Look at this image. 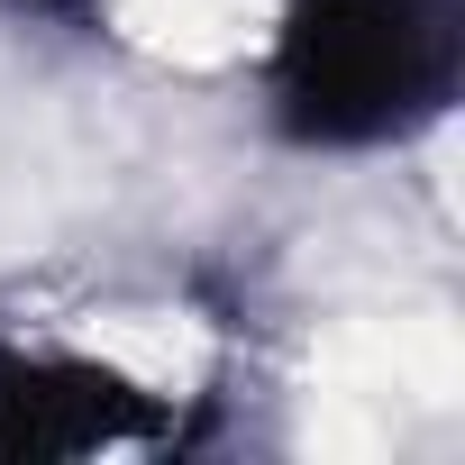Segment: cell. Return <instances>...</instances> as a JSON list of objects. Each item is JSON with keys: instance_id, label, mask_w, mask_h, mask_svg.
<instances>
[{"instance_id": "cell-1", "label": "cell", "mask_w": 465, "mask_h": 465, "mask_svg": "<svg viewBox=\"0 0 465 465\" xmlns=\"http://www.w3.org/2000/svg\"><path fill=\"white\" fill-rule=\"evenodd\" d=\"M247 320L183 292L19 302L0 311V465L183 456L219 438Z\"/></svg>"}, {"instance_id": "cell-2", "label": "cell", "mask_w": 465, "mask_h": 465, "mask_svg": "<svg viewBox=\"0 0 465 465\" xmlns=\"http://www.w3.org/2000/svg\"><path fill=\"white\" fill-rule=\"evenodd\" d=\"M274 146L365 164L438 137L465 92V0H265L238 37Z\"/></svg>"}, {"instance_id": "cell-3", "label": "cell", "mask_w": 465, "mask_h": 465, "mask_svg": "<svg viewBox=\"0 0 465 465\" xmlns=\"http://www.w3.org/2000/svg\"><path fill=\"white\" fill-rule=\"evenodd\" d=\"M0 28H19V37H46V46H128L146 28L137 0H0Z\"/></svg>"}]
</instances>
